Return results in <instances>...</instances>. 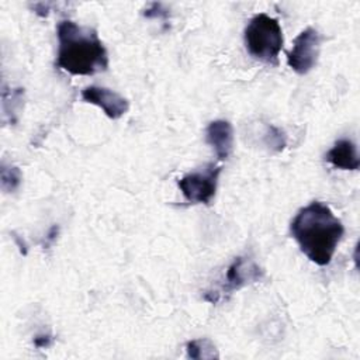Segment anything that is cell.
Masks as SVG:
<instances>
[{"mask_svg":"<svg viewBox=\"0 0 360 360\" xmlns=\"http://www.w3.org/2000/svg\"><path fill=\"white\" fill-rule=\"evenodd\" d=\"M186 350H187V357L190 359H218V350L215 347V345L210 340V339H194L187 342L186 345Z\"/></svg>","mask_w":360,"mask_h":360,"instance_id":"cell-10","label":"cell"},{"mask_svg":"<svg viewBox=\"0 0 360 360\" xmlns=\"http://www.w3.org/2000/svg\"><path fill=\"white\" fill-rule=\"evenodd\" d=\"M321 48L319 32L308 27L301 31L292 42L291 51L287 53L288 66L298 75H307L318 62Z\"/></svg>","mask_w":360,"mask_h":360,"instance_id":"cell-6","label":"cell"},{"mask_svg":"<svg viewBox=\"0 0 360 360\" xmlns=\"http://www.w3.org/2000/svg\"><path fill=\"white\" fill-rule=\"evenodd\" d=\"M56 35V68L73 76H93L108 68L107 49L94 28L63 20L58 24Z\"/></svg>","mask_w":360,"mask_h":360,"instance_id":"cell-2","label":"cell"},{"mask_svg":"<svg viewBox=\"0 0 360 360\" xmlns=\"http://www.w3.org/2000/svg\"><path fill=\"white\" fill-rule=\"evenodd\" d=\"M1 188L6 193H13L15 191L22 180L21 170L15 166H6L4 163L1 165Z\"/></svg>","mask_w":360,"mask_h":360,"instance_id":"cell-11","label":"cell"},{"mask_svg":"<svg viewBox=\"0 0 360 360\" xmlns=\"http://www.w3.org/2000/svg\"><path fill=\"white\" fill-rule=\"evenodd\" d=\"M52 342H53V338H52V335H37L35 338H34V345L37 346V347H39V349H44V347H49L51 345H52Z\"/></svg>","mask_w":360,"mask_h":360,"instance_id":"cell-14","label":"cell"},{"mask_svg":"<svg viewBox=\"0 0 360 360\" xmlns=\"http://www.w3.org/2000/svg\"><path fill=\"white\" fill-rule=\"evenodd\" d=\"M263 276L264 271L253 259L248 256H238L226 269V273L218 287H212L204 292V300L211 304H217L226 300L233 291L260 281Z\"/></svg>","mask_w":360,"mask_h":360,"instance_id":"cell-4","label":"cell"},{"mask_svg":"<svg viewBox=\"0 0 360 360\" xmlns=\"http://www.w3.org/2000/svg\"><path fill=\"white\" fill-rule=\"evenodd\" d=\"M58 235V226H52L51 228V231H49V233H48V236H46V239H48V242L45 243L46 246L51 243V242H53L55 240V236Z\"/></svg>","mask_w":360,"mask_h":360,"instance_id":"cell-15","label":"cell"},{"mask_svg":"<svg viewBox=\"0 0 360 360\" xmlns=\"http://www.w3.org/2000/svg\"><path fill=\"white\" fill-rule=\"evenodd\" d=\"M221 170V166L210 163L201 170L184 174L177 180V186L188 202L210 204L215 195Z\"/></svg>","mask_w":360,"mask_h":360,"instance_id":"cell-5","label":"cell"},{"mask_svg":"<svg viewBox=\"0 0 360 360\" xmlns=\"http://www.w3.org/2000/svg\"><path fill=\"white\" fill-rule=\"evenodd\" d=\"M143 15L148 18H167L169 11L163 7V4L160 3H152L150 7H148L143 11Z\"/></svg>","mask_w":360,"mask_h":360,"instance_id":"cell-13","label":"cell"},{"mask_svg":"<svg viewBox=\"0 0 360 360\" xmlns=\"http://www.w3.org/2000/svg\"><path fill=\"white\" fill-rule=\"evenodd\" d=\"M325 159L333 167L342 170H357L360 166V159L357 153V146L350 139H339L326 152Z\"/></svg>","mask_w":360,"mask_h":360,"instance_id":"cell-9","label":"cell"},{"mask_svg":"<svg viewBox=\"0 0 360 360\" xmlns=\"http://www.w3.org/2000/svg\"><path fill=\"white\" fill-rule=\"evenodd\" d=\"M264 143L270 149H273L276 152H280V150L284 149V146L287 143L285 134L274 125H267L266 132H264Z\"/></svg>","mask_w":360,"mask_h":360,"instance_id":"cell-12","label":"cell"},{"mask_svg":"<svg viewBox=\"0 0 360 360\" xmlns=\"http://www.w3.org/2000/svg\"><path fill=\"white\" fill-rule=\"evenodd\" d=\"M290 231L301 252L318 266L330 263L345 233L340 219L321 201L301 208L291 221Z\"/></svg>","mask_w":360,"mask_h":360,"instance_id":"cell-1","label":"cell"},{"mask_svg":"<svg viewBox=\"0 0 360 360\" xmlns=\"http://www.w3.org/2000/svg\"><path fill=\"white\" fill-rule=\"evenodd\" d=\"M248 52L257 60L276 65L283 48V31L280 22L264 14H256L250 18L243 34Z\"/></svg>","mask_w":360,"mask_h":360,"instance_id":"cell-3","label":"cell"},{"mask_svg":"<svg viewBox=\"0 0 360 360\" xmlns=\"http://www.w3.org/2000/svg\"><path fill=\"white\" fill-rule=\"evenodd\" d=\"M82 98L86 103L100 107L104 114L111 120H118L129 108L128 100L125 97L107 87L89 86L82 91Z\"/></svg>","mask_w":360,"mask_h":360,"instance_id":"cell-7","label":"cell"},{"mask_svg":"<svg viewBox=\"0 0 360 360\" xmlns=\"http://www.w3.org/2000/svg\"><path fill=\"white\" fill-rule=\"evenodd\" d=\"M205 142L214 149L218 160H226L233 148V129L225 120H215L205 129Z\"/></svg>","mask_w":360,"mask_h":360,"instance_id":"cell-8","label":"cell"}]
</instances>
